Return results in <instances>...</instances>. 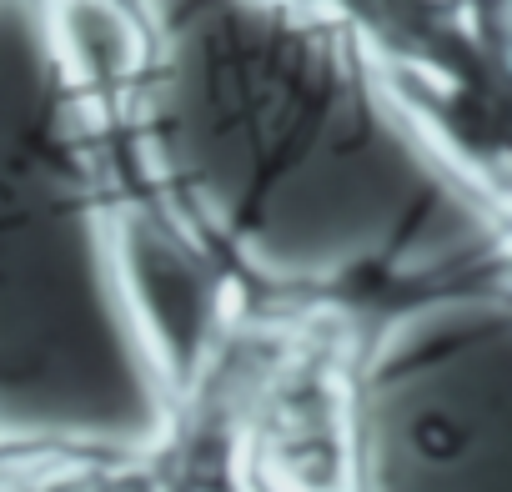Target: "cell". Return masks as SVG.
<instances>
[{"mask_svg": "<svg viewBox=\"0 0 512 492\" xmlns=\"http://www.w3.org/2000/svg\"><path fill=\"white\" fill-rule=\"evenodd\" d=\"M106 257L166 407H186L251 327L236 272L166 201L136 186L106 201Z\"/></svg>", "mask_w": 512, "mask_h": 492, "instance_id": "cell-1", "label": "cell"}, {"mask_svg": "<svg viewBox=\"0 0 512 492\" xmlns=\"http://www.w3.org/2000/svg\"><path fill=\"white\" fill-rule=\"evenodd\" d=\"M166 467V492H251L241 477V442H236V402L221 392L186 402L171 412L166 442H156Z\"/></svg>", "mask_w": 512, "mask_h": 492, "instance_id": "cell-2", "label": "cell"}, {"mask_svg": "<svg viewBox=\"0 0 512 492\" xmlns=\"http://www.w3.org/2000/svg\"><path fill=\"white\" fill-rule=\"evenodd\" d=\"M56 51L66 76L86 91H121L146 61V41L116 0H66L56 16Z\"/></svg>", "mask_w": 512, "mask_h": 492, "instance_id": "cell-3", "label": "cell"}]
</instances>
